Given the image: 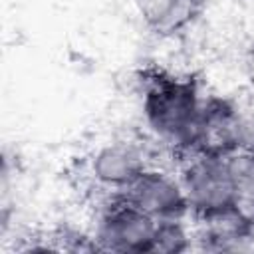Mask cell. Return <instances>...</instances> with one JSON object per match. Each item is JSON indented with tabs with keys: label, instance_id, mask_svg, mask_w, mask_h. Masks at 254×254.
Here are the masks:
<instances>
[{
	"label": "cell",
	"instance_id": "1",
	"mask_svg": "<svg viewBox=\"0 0 254 254\" xmlns=\"http://www.w3.org/2000/svg\"><path fill=\"white\" fill-rule=\"evenodd\" d=\"M204 95L194 75L159 73L147 79L141 113L149 133L183 157L192 153Z\"/></svg>",
	"mask_w": 254,
	"mask_h": 254
},
{
	"label": "cell",
	"instance_id": "2",
	"mask_svg": "<svg viewBox=\"0 0 254 254\" xmlns=\"http://www.w3.org/2000/svg\"><path fill=\"white\" fill-rule=\"evenodd\" d=\"M179 181L190 216L200 224L242 208L228 167V157L204 153L187 155L179 171Z\"/></svg>",
	"mask_w": 254,
	"mask_h": 254
},
{
	"label": "cell",
	"instance_id": "3",
	"mask_svg": "<svg viewBox=\"0 0 254 254\" xmlns=\"http://www.w3.org/2000/svg\"><path fill=\"white\" fill-rule=\"evenodd\" d=\"M159 220L143 212L121 192L109 194L99 206L89 238L103 252L153 254Z\"/></svg>",
	"mask_w": 254,
	"mask_h": 254
},
{
	"label": "cell",
	"instance_id": "4",
	"mask_svg": "<svg viewBox=\"0 0 254 254\" xmlns=\"http://www.w3.org/2000/svg\"><path fill=\"white\" fill-rule=\"evenodd\" d=\"M254 143V119L224 95H204L192 153L230 157ZM190 153V155H192Z\"/></svg>",
	"mask_w": 254,
	"mask_h": 254
},
{
	"label": "cell",
	"instance_id": "5",
	"mask_svg": "<svg viewBox=\"0 0 254 254\" xmlns=\"http://www.w3.org/2000/svg\"><path fill=\"white\" fill-rule=\"evenodd\" d=\"M121 194L155 220H187L190 216L179 175L155 165H149Z\"/></svg>",
	"mask_w": 254,
	"mask_h": 254
},
{
	"label": "cell",
	"instance_id": "6",
	"mask_svg": "<svg viewBox=\"0 0 254 254\" xmlns=\"http://www.w3.org/2000/svg\"><path fill=\"white\" fill-rule=\"evenodd\" d=\"M145 151L127 139H115L99 145L87 161L91 181L109 194L123 192L147 167Z\"/></svg>",
	"mask_w": 254,
	"mask_h": 254
},
{
	"label": "cell",
	"instance_id": "7",
	"mask_svg": "<svg viewBox=\"0 0 254 254\" xmlns=\"http://www.w3.org/2000/svg\"><path fill=\"white\" fill-rule=\"evenodd\" d=\"M141 22L159 36H175L204 10V0H133Z\"/></svg>",
	"mask_w": 254,
	"mask_h": 254
},
{
	"label": "cell",
	"instance_id": "8",
	"mask_svg": "<svg viewBox=\"0 0 254 254\" xmlns=\"http://www.w3.org/2000/svg\"><path fill=\"white\" fill-rule=\"evenodd\" d=\"M228 167L232 173L240 206L254 218V153L250 149H244L230 155Z\"/></svg>",
	"mask_w": 254,
	"mask_h": 254
},
{
	"label": "cell",
	"instance_id": "9",
	"mask_svg": "<svg viewBox=\"0 0 254 254\" xmlns=\"http://www.w3.org/2000/svg\"><path fill=\"white\" fill-rule=\"evenodd\" d=\"M192 232L187 226V220H159L155 236V252L177 254L192 246Z\"/></svg>",
	"mask_w": 254,
	"mask_h": 254
},
{
	"label": "cell",
	"instance_id": "10",
	"mask_svg": "<svg viewBox=\"0 0 254 254\" xmlns=\"http://www.w3.org/2000/svg\"><path fill=\"white\" fill-rule=\"evenodd\" d=\"M250 151H252V153H254V143H252V145H250Z\"/></svg>",
	"mask_w": 254,
	"mask_h": 254
}]
</instances>
